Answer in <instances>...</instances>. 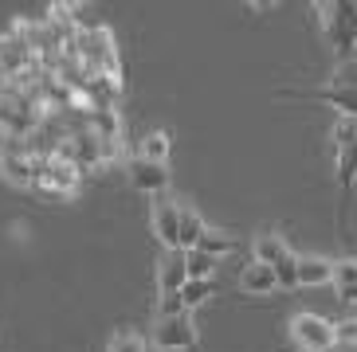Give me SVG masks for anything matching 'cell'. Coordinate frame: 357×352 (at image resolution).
I'll return each mask as SVG.
<instances>
[{
  "mask_svg": "<svg viewBox=\"0 0 357 352\" xmlns=\"http://www.w3.org/2000/svg\"><path fill=\"white\" fill-rule=\"evenodd\" d=\"M337 290L342 301H357V259H342L334 262V282H330Z\"/></svg>",
  "mask_w": 357,
  "mask_h": 352,
  "instance_id": "16",
  "label": "cell"
},
{
  "mask_svg": "<svg viewBox=\"0 0 357 352\" xmlns=\"http://www.w3.org/2000/svg\"><path fill=\"white\" fill-rule=\"evenodd\" d=\"M240 290L243 294H255V298H267V294L279 290V278H275L271 266H263V262H248V266L240 270Z\"/></svg>",
  "mask_w": 357,
  "mask_h": 352,
  "instance_id": "10",
  "label": "cell"
},
{
  "mask_svg": "<svg viewBox=\"0 0 357 352\" xmlns=\"http://www.w3.org/2000/svg\"><path fill=\"white\" fill-rule=\"evenodd\" d=\"M79 176H83V168L63 161V157H36V188L40 192L71 196L75 188H79Z\"/></svg>",
  "mask_w": 357,
  "mask_h": 352,
  "instance_id": "4",
  "label": "cell"
},
{
  "mask_svg": "<svg viewBox=\"0 0 357 352\" xmlns=\"http://www.w3.org/2000/svg\"><path fill=\"white\" fill-rule=\"evenodd\" d=\"M326 282H334V262L318 255H298V286H326Z\"/></svg>",
  "mask_w": 357,
  "mask_h": 352,
  "instance_id": "12",
  "label": "cell"
},
{
  "mask_svg": "<svg viewBox=\"0 0 357 352\" xmlns=\"http://www.w3.org/2000/svg\"><path fill=\"white\" fill-rule=\"evenodd\" d=\"M314 12L330 47H334V59L349 63L357 47V0H318Z\"/></svg>",
  "mask_w": 357,
  "mask_h": 352,
  "instance_id": "2",
  "label": "cell"
},
{
  "mask_svg": "<svg viewBox=\"0 0 357 352\" xmlns=\"http://www.w3.org/2000/svg\"><path fill=\"white\" fill-rule=\"evenodd\" d=\"M334 329H337V341L357 344V321H342V325H334Z\"/></svg>",
  "mask_w": 357,
  "mask_h": 352,
  "instance_id": "24",
  "label": "cell"
},
{
  "mask_svg": "<svg viewBox=\"0 0 357 352\" xmlns=\"http://www.w3.org/2000/svg\"><path fill=\"white\" fill-rule=\"evenodd\" d=\"M212 294H216V282L204 278V282H185V290H181V298H185V310H197L200 301H208Z\"/></svg>",
  "mask_w": 357,
  "mask_h": 352,
  "instance_id": "19",
  "label": "cell"
},
{
  "mask_svg": "<svg viewBox=\"0 0 357 352\" xmlns=\"http://www.w3.org/2000/svg\"><path fill=\"white\" fill-rule=\"evenodd\" d=\"M189 282V270H185V250H169L158 266V290L161 294H181Z\"/></svg>",
  "mask_w": 357,
  "mask_h": 352,
  "instance_id": "9",
  "label": "cell"
},
{
  "mask_svg": "<svg viewBox=\"0 0 357 352\" xmlns=\"http://www.w3.org/2000/svg\"><path fill=\"white\" fill-rule=\"evenodd\" d=\"M169 149H173V137H169L165 129H153V134H146L137 141V157H142V161H158V165L169 161Z\"/></svg>",
  "mask_w": 357,
  "mask_h": 352,
  "instance_id": "15",
  "label": "cell"
},
{
  "mask_svg": "<svg viewBox=\"0 0 357 352\" xmlns=\"http://www.w3.org/2000/svg\"><path fill=\"white\" fill-rule=\"evenodd\" d=\"M291 337L303 352H330L337 344V329L318 313H298L291 321Z\"/></svg>",
  "mask_w": 357,
  "mask_h": 352,
  "instance_id": "5",
  "label": "cell"
},
{
  "mask_svg": "<svg viewBox=\"0 0 357 352\" xmlns=\"http://www.w3.org/2000/svg\"><path fill=\"white\" fill-rule=\"evenodd\" d=\"M334 86H357V59L349 63H337L334 67V79H330Z\"/></svg>",
  "mask_w": 357,
  "mask_h": 352,
  "instance_id": "23",
  "label": "cell"
},
{
  "mask_svg": "<svg viewBox=\"0 0 357 352\" xmlns=\"http://www.w3.org/2000/svg\"><path fill=\"white\" fill-rule=\"evenodd\" d=\"M181 313H189V310H185V298H181V294H161L158 317H181Z\"/></svg>",
  "mask_w": 357,
  "mask_h": 352,
  "instance_id": "21",
  "label": "cell"
},
{
  "mask_svg": "<svg viewBox=\"0 0 357 352\" xmlns=\"http://www.w3.org/2000/svg\"><path fill=\"white\" fill-rule=\"evenodd\" d=\"M334 153H337V184H342V219L357 184V118H337L334 125Z\"/></svg>",
  "mask_w": 357,
  "mask_h": 352,
  "instance_id": "3",
  "label": "cell"
},
{
  "mask_svg": "<svg viewBox=\"0 0 357 352\" xmlns=\"http://www.w3.org/2000/svg\"><path fill=\"white\" fill-rule=\"evenodd\" d=\"M149 227H153V235H158V243L165 250H177V239H181V204L177 200H165V196L153 200Z\"/></svg>",
  "mask_w": 357,
  "mask_h": 352,
  "instance_id": "7",
  "label": "cell"
},
{
  "mask_svg": "<svg viewBox=\"0 0 357 352\" xmlns=\"http://www.w3.org/2000/svg\"><path fill=\"white\" fill-rule=\"evenodd\" d=\"M204 231H208V223H204L192 207L181 204V239H177V250H197Z\"/></svg>",
  "mask_w": 357,
  "mask_h": 352,
  "instance_id": "14",
  "label": "cell"
},
{
  "mask_svg": "<svg viewBox=\"0 0 357 352\" xmlns=\"http://www.w3.org/2000/svg\"><path fill=\"white\" fill-rule=\"evenodd\" d=\"M197 250H204V255H212V259H224L228 250H236V235H228V231H216V227H208L204 235H200V247Z\"/></svg>",
  "mask_w": 357,
  "mask_h": 352,
  "instance_id": "17",
  "label": "cell"
},
{
  "mask_svg": "<svg viewBox=\"0 0 357 352\" xmlns=\"http://www.w3.org/2000/svg\"><path fill=\"white\" fill-rule=\"evenodd\" d=\"M287 255H291V247H287V243L275 235V231H263V235H255V262H263V266H279Z\"/></svg>",
  "mask_w": 357,
  "mask_h": 352,
  "instance_id": "13",
  "label": "cell"
},
{
  "mask_svg": "<svg viewBox=\"0 0 357 352\" xmlns=\"http://www.w3.org/2000/svg\"><path fill=\"white\" fill-rule=\"evenodd\" d=\"M110 352H146V341L137 333H118L114 341H110Z\"/></svg>",
  "mask_w": 357,
  "mask_h": 352,
  "instance_id": "22",
  "label": "cell"
},
{
  "mask_svg": "<svg viewBox=\"0 0 357 352\" xmlns=\"http://www.w3.org/2000/svg\"><path fill=\"white\" fill-rule=\"evenodd\" d=\"M71 59H79L86 79H114V83H122V59H118L114 35H110V28H102V24L79 31Z\"/></svg>",
  "mask_w": 357,
  "mask_h": 352,
  "instance_id": "1",
  "label": "cell"
},
{
  "mask_svg": "<svg viewBox=\"0 0 357 352\" xmlns=\"http://www.w3.org/2000/svg\"><path fill=\"white\" fill-rule=\"evenodd\" d=\"M216 262L212 255H204V250H185V270H189V282H204L216 274Z\"/></svg>",
  "mask_w": 357,
  "mask_h": 352,
  "instance_id": "18",
  "label": "cell"
},
{
  "mask_svg": "<svg viewBox=\"0 0 357 352\" xmlns=\"http://www.w3.org/2000/svg\"><path fill=\"white\" fill-rule=\"evenodd\" d=\"M294 98H318V102L334 106L342 118H357V86H322V90L314 94H294Z\"/></svg>",
  "mask_w": 357,
  "mask_h": 352,
  "instance_id": "11",
  "label": "cell"
},
{
  "mask_svg": "<svg viewBox=\"0 0 357 352\" xmlns=\"http://www.w3.org/2000/svg\"><path fill=\"white\" fill-rule=\"evenodd\" d=\"M271 270H275V278H279V290H294V286H298V255H294V250Z\"/></svg>",
  "mask_w": 357,
  "mask_h": 352,
  "instance_id": "20",
  "label": "cell"
},
{
  "mask_svg": "<svg viewBox=\"0 0 357 352\" xmlns=\"http://www.w3.org/2000/svg\"><path fill=\"white\" fill-rule=\"evenodd\" d=\"M153 344H158V352L197 349V325H192V317L189 313H181V317H158V325H153Z\"/></svg>",
  "mask_w": 357,
  "mask_h": 352,
  "instance_id": "6",
  "label": "cell"
},
{
  "mask_svg": "<svg viewBox=\"0 0 357 352\" xmlns=\"http://www.w3.org/2000/svg\"><path fill=\"white\" fill-rule=\"evenodd\" d=\"M130 180H134L137 192H153V196H161V192L169 188V165L134 157V161H130Z\"/></svg>",
  "mask_w": 357,
  "mask_h": 352,
  "instance_id": "8",
  "label": "cell"
}]
</instances>
